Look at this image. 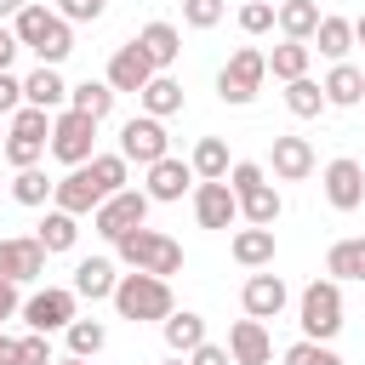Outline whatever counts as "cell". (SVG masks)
<instances>
[{
  "label": "cell",
  "instance_id": "52",
  "mask_svg": "<svg viewBox=\"0 0 365 365\" xmlns=\"http://www.w3.org/2000/svg\"><path fill=\"white\" fill-rule=\"evenodd\" d=\"M165 365H182V359H165Z\"/></svg>",
  "mask_w": 365,
  "mask_h": 365
},
{
  "label": "cell",
  "instance_id": "36",
  "mask_svg": "<svg viewBox=\"0 0 365 365\" xmlns=\"http://www.w3.org/2000/svg\"><path fill=\"white\" fill-rule=\"evenodd\" d=\"M103 342H108V331H103L97 319H74V325H68V354H74V359H91Z\"/></svg>",
  "mask_w": 365,
  "mask_h": 365
},
{
  "label": "cell",
  "instance_id": "12",
  "mask_svg": "<svg viewBox=\"0 0 365 365\" xmlns=\"http://www.w3.org/2000/svg\"><path fill=\"white\" fill-rule=\"evenodd\" d=\"M148 80H154V63H148V51L137 40L108 57V91H143Z\"/></svg>",
  "mask_w": 365,
  "mask_h": 365
},
{
  "label": "cell",
  "instance_id": "24",
  "mask_svg": "<svg viewBox=\"0 0 365 365\" xmlns=\"http://www.w3.org/2000/svg\"><path fill=\"white\" fill-rule=\"evenodd\" d=\"M68 108H74V114H86V120H103V114L114 108L108 80H80V86H68Z\"/></svg>",
  "mask_w": 365,
  "mask_h": 365
},
{
  "label": "cell",
  "instance_id": "45",
  "mask_svg": "<svg viewBox=\"0 0 365 365\" xmlns=\"http://www.w3.org/2000/svg\"><path fill=\"white\" fill-rule=\"evenodd\" d=\"M17 108H23V80L0 74V114H17Z\"/></svg>",
  "mask_w": 365,
  "mask_h": 365
},
{
  "label": "cell",
  "instance_id": "14",
  "mask_svg": "<svg viewBox=\"0 0 365 365\" xmlns=\"http://www.w3.org/2000/svg\"><path fill=\"white\" fill-rule=\"evenodd\" d=\"M51 200H57V211L80 217V211H97V205H103V188L91 182V171H86V165H74L63 182H51Z\"/></svg>",
  "mask_w": 365,
  "mask_h": 365
},
{
  "label": "cell",
  "instance_id": "46",
  "mask_svg": "<svg viewBox=\"0 0 365 365\" xmlns=\"http://www.w3.org/2000/svg\"><path fill=\"white\" fill-rule=\"evenodd\" d=\"M194 365H228V348H217V342H200V348H194Z\"/></svg>",
  "mask_w": 365,
  "mask_h": 365
},
{
  "label": "cell",
  "instance_id": "25",
  "mask_svg": "<svg viewBox=\"0 0 365 365\" xmlns=\"http://www.w3.org/2000/svg\"><path fill=\"white\" fill-rule=\"evenodd\" d=\"M137 97H143L148 120H165V114H177V108H182V86H177L171 74H154V80H148V86H143Z\"/></svg>",
  "mask_w": 365,
  "mask_h": 365
},
{
  "label": "cell",
  "instance_id": "54",
  "mask_svg": "<svg viewBox=\"0 0 365 365\" xmlns=\"http://www.w3.org/2000/svg\"><path fill=\"white\" fill-rule=\"evenodd\" d=\"M0 348H6V336H0Z\"/></svg>",
  "mask_w": 365,
  "mask_h": 365
},
{
  "label": "cell",
  "instance_id": "35",
  "mask_svg": "<svg viewBox=\"0 0 365 365\" xmlns=\"http://www.w3.org/2000/svg\"><path fill=\"white\" fill-rule=\"evenodd\" d=\"M74 234H80V228H74V217H68V211H51V217L40 222V234H34V240H40L46 251H68V245H74Z\"/></svg>",
  "mask_w": 365,
  "mask_h": 365
},
{
  "label": "cell",
  "instance_id": "39",
  "mask_svg": "<svg viewBox=\"0 0 365 365\" xmlns=\"http://www.w3.org/2000/svg\"><path fill=\"white\" fill-rule=\"evenodd\" d=\"M285 365H342V359H336L325 342H308V336H302V342L285 348Z\"/></svg>",
  "mask_w": 365,
  "mask_h": 365
},
{
  "label": "cell",
  "instance_id": "18",
  "mask_svg": "<svg viewBox=\"0 0 365 365\" xmlns=\"http://www.w3.org/2000/svg\"><path fill=\"white\" fill-rule=\"evenodd\" d=\"M63 97H68V86H63V74L46 68V63L23 80V103H29V108H46V114H51V108H63Z\"/></svg>",
  "mask_w": 365,
  "mask_h": 365
},
{
  "label": "cell",
  "instance_id": "4",
  "mask_svg": "<svg viewBox=\"0 0 365 365\" xmlns=\"http://www.w3.org/2000/svg\"><path fill=\"white\" fill-rule=\"evenodd\" d=\"M302 331H308V342H325V336L342 331V291H336V279H314L302 291Z\"/></svg>",
  "mask_w": 365,
  "mask_h": 365
},
{
  "label": "cell",
  "instance_id": "43",
  "mask_svg": "<svg viewBox=\"0 0 365 365\" xmlns=\"http://www.w3.org/2000/svg\"><path fill=\"white\" fill-rule=\"evenodd\" d=\"M40 148H46V143H29V137H6V160H11L17 171H29V165L40 160Z\"/></svg>",
  "mask_w": 365,
  "mask_h": 365
},
{
  "label": "cell",
  "instance_id": "28",
  "mask_svg": "<svg viewBox=\"0 0 365 365\" xmlns=\"http://www.w3.org/2000/svg\"><path fill=\"white\" fill-rule=\"evenodd\" d=\"M234 200H240V211H245L251 228H274V217H279V194H274L268 182H257V188H245V194H234Z\"/></svg>",
  "mask_w": 365,
  "mask_h": 365
},
{
  "label": "cell",
  "instance_id": "29",
  "mask_svg": "<svg viewBox=\"0 0 365 365\" xmlns=\"http://www.w3.org/2000/svg\"><path fill=\"white\" fill-rule=\"evenodd\" d=\"M234 262H245V268L274 262V228H240L234 234Z\"/></svg>",
  "mask_w": 365,
  "mask_h": 365
},
{
  "label": "cell",
  "instance_id": "37",
  "mask_svg": "<svg viewBox=\"0 0 365 365\" xmlns=\"http://www.w3.org/2000/svg\"><path fill=\"white\" fill-rule=\"evenodd\" d=\"M6 137H29V143H46V137H51V120H46V108H29V103H23V108L11 114V131H6Z\"/></svg>",
  "mask_w": 365,
  "mask_h": 365
},
{
  "label": "cell",
  "instance_id": "26",
  "mask_svg": "<svg viewBox=\"0 0 365 365\" xmlns=\"http://www.w3.org/2000/svg\"><path fill=\"white\" fill-rule=\"evenodd\" d=\"M160 325H165L171 354H194V348L205 342V319H200V314H188V308H182V314H165Z\"/></svg>",
  "mask_w": 365,
  "mask_h": 365
},
{
  "label": "cell",
  "instance_id": "51",
  "mask_svg": "<svg viewBox=\"0 0 365 365\" xmlns=\"http://www.w3.org/2000/svg\"><path fill=\"white\" fill-rule=\"evenodd\" d=\"M51 365H86V359H74V354H68V359H51Z\"/></svg>",
  "mask_w": 365,
  "mask_h": 365
},
{
  "label": "cell",
  "instance_id": "1",
  "mask_svg": "<svg viewBox=\"0 0 365 365\" xmlns=\"http://www.w3.org/2000/svg\"><path fill=\"white\" fill-rule=\"evenodd\" d=\"M11 34H17V46L40 51V63H46V68H57V63L74 51V34H68V23H63L57 11H46V6H23Z\"/></svg>",
  "mask_w": 365,
  "mask_h": 365
},
{
  "label": "cell",
  "instance_id": "48",
  "mask_svg": "<svg viewBox=\"0 0 365 365\" xmlns=\"http://www.w3.org/2000/svg\"><path fill=\"white\" fill-rule=\"evenodd\" d=\"M11 314H17V285L0 279V319H11Z\"/></svg>",
  "mask_w": 365,
  "mask_h": 365
},
{
  "label": "cell",
  "instance_id": "20",
  "mask_svg": "<svg viewBox=\"0 0 365 365\" xmlns=\"http://www.w3.org/2000/svg\"><path fill=\"white\" fill-rule=\"evenodd\" d=\"M114 262L108 257H86L80 268H74V297H91V302H103V297H114Z\"/></svg>",
  "mask_w": 365,
  "mask_h": 365
},
{
  "label": "cell",
  "instance_id": "3",
  "mask_svg": "<svg viewBox=\"0 0 365 365\" xmlns=\"http://www.w3.org/2000/svg\"><path fill=\"white\" fill-rule=\"evenodd\" d=\"M114 308H120V319H165L171 314V285L154 279V274H125L114 285Z\"/></svg>",
  "mask_w": 365,
  "mask_h": 365
},
{
  "label": "cell",
  "instance_id": "15",
  "mask_svg": "<svg viewBox=\"0 0 365 365\" xmlns=\"http://www.w3.org/2000/svg\"><path fill=\"white\" fill-rule=\"evenodd\" d=\"M240 297H245V314H251V319H274V314L285 308V279H279V274H251Z\"/></svg>",
  "mask_w": 365,
  "mask_h": 365
},
{
  "label": "cell",
  "instance_id": "50",
  "mask_svg": "<svg viewBox=\"0 0 365 365\" xmlns=\"http://www.w3.org/2000/svg\"><path fill=\"white\" fill-rule=\"evenodd\" d=\"M354 40H359V46H365V17H359V23H354Z\"/></svg>",
  "mask_w": 365,
  "mask_h": 365
},
{
  "label": "cell",
  "instance_id": "6",
  "mask_svg": "<svg viewBox=\"0 0 365 365\" xmlns=\"http://www.w3.org/2000/svg\"><path fill=\"white\" fill-rule=\"evenodd\" d=\"M143 217H148V194H143V188H120V194H108V200L91 211V222H97L103 240H120V234L143 228Z\"/></svg>",
  "mask_w": 365,
  "mask_h": 365
},
{
  "label": "cell",
  "instance_id": "7",
  "mask_svg": "<svg viewBox=\"0 0 365 365\" xmlns=\"http://www.w3.org/2000/svg\"><path fill=\"white\" fill-rule=\"evenodd\" d=\"M91 137H97V120H86V114H74V108H63V114L51 120V154H57L63 165H86V160H91Z\"/></svg>",
  "mask_w": 365,
  "mask_h": 365
},
{
  "label": "cell",
  "instance_id": "5",
  "mask_svg": "<svg viewBox=\"0 0 365 365\" xmlns=\"http://www.w3.org/2000/svg\"><path fill=\"white\" fill-rule=\"evenodd\" d=\"M262 74H268V57H262L257 46H240V51L228 57V68L217 74L222 103H251V97H257V86H262Z\"/></svg>",
  "mask_w": 365,
  "mask_h": 365
},
{
  "label": "cell",
  "instance_id": "2",
  "mask_svg": "<svg viewBox=\"0 0 365 365\" xmlns=\"http://www.w3.org/2000/svg\"><path fill=\"white\" fill-rule=\"evenodd\" d=\"M114 251H120V262H131L137 274H154V279H165V274L182 268V245L165 240V234H154V228H131V234H120Z\"/></svg>",
  "mask_w": 365,
  "mask_h": 365
},
{
  "label": "cell",
  "instance_id": "21",
  "mask_svg": "<svg viewBox=\"0 0 365 365\" xmlns=\"http://www.w3.org/2000/svg\"><path fill=\"white\" fill-rule=\"evenodd\" d=\"M319 91H325V103H336V108H354V103L365 97V74H359L354 63H336V68L325 74V86H319Z\"/></svg>",
  "mask_w": 365,
  "mask_h": 365
},
{
  "label": "cell",
  "instance_id": "44",
  "mask_svg": "<svg viewBox=\"0 0 365 365\" xmlns=\"http://www.w3.org/2000/svg\"><path fill=\"white\" fill-rule=\"evenodd\" d=\"M17 354H23V365H51V348H46V336H40V331L17 336Z\"/></svg>",
  "mask_w": 365,
  "mask_h": 365
},
{
  "label": "cell",
  "instance_id": "32",
  "mask_svg": "<svg viewBox=\"0 0 365 365\" xmlns=\"http://www.w3.org/2000/svg\"><path fill=\"white\" fill-rule=\"evenodd\" d=\"M268 68H274L285 86H291V80H302V74H308V46H302V40H285V46H274Z\"/></svg>",
  "mask_w": 365,
  "mask_h": 365
},
{
  "label": "cell",
  "instance_id": "17",
  "mask_svg": "<svg viewBox=\"0 0 365 365\" xmlns=\"http://www.w3.org/2000/svg\"><path fill=\"white\" fill-rule=\"evenodd\" d=\"M188 177H194V165H182V160H171V154H165V160H154V165H148V188H143V194H148V200H182Z\"/></svg>",
  "mask_w": 365,
  "mask_h": 365
},
{
  "label": "cell",
  "instance_id": "49",
  "mask_svg": "<svg viewBox=\"0 0 365 365\" xmlns=\"http://www.w3.org/2000/svg\"><path fill=\"white\" fill-rule=\"evenodd\" d=\"M23 6H29V0H0V17H17Z\"/></svg>",
  "mask_w": 365,
  "mask_h": 365
},
{
  "label": "cell",
  "instance_id": "8",
  "mask_svg": "<svg viewBox=\"0 0 365 365\" xmlns=\"http://www.w3.org/2000/svg\"><path fill=\"white\" fill-rule=\"evenodd\" d=\"M165 143H171V137H165V125H160V120H148V114L120 125V160H125V165H131V160H137V165L165 160Z\"/></svg>",
  "mask_w": 365,
  "mask_h": 365
},
{
  "label": "cell",
  "instance_id": "9",
  "mask_svg": "<svg viewBox=\"0 0 365 365\" xmlns=\"http://www.w3.org/2000/svg\"><path fill=\"white\" fill-rule=\"evenodd\" d=\"M23 319H29V331H68L74 325V291H57V285H46V291H34L29 302H23Z\"/></svg>",
  "mask_w": 365,
  "mask_h": 365
},
{
  "label": "cell",
  "instance_id": "11",
  "mask_svg": "<svg viewBox=\"0 0 365 365\" xmlns=\"http://www.w3.org/2000/svg\"><path fill=\"white\" fill-rule=\"evenodd\" d=\"M325 200H331L336 211L365 205V165H359V160H331V165H325Z\"/></svg>",
  "mask_w": 365,
  "mask_h": 365
},
{
  "label": "cell",
  "instance_id": "30",
  "mask_svg": "<svg viewBox=\"0 0 365 365\" xmlns=\"http://www.w3.org/2000/svg\"><path fill=\"white\" fill-rule=\"evenodd\" d=\"M314 40H319V51H325L331 63H342V57H348V46H354V23H348V17H319Z\"/></svg>",
  "mask_w": 365,
  "mask_h": 365
},
{
  "label": "cell",
  "instance_id": "19",
  "mask_svg": "<svg viewBox=\"0 0 365 365\" xmlns=\"http://www.w3.org/2000/svg\"><path fill=\"white\" fill-rule=\"evenodd\" d=\"M308 171H314V148H308V137H274V177L297 182V177H308Z\"/></svg>",
  "mask_w": 365,
  "mask_h": 365
},
{
  "label": "cell",
  "instance_id": "13",
  "mask_svg": "<svg viewBox=\"0 0 365 365\" xmlns=\"http://www.w3.org/2000/svg\"><path fill=\"white\" fill-rule=\"evenodd\" d=\"M194 217H200V228H234L240 200H234L228 177H222V182H200V194H194Z\"/></svg>",
  "mask_w": 365,
  "mask_h": 365
},
{
  "label": "cell",
  "instance_id": "10",
  "mask_svg": "<svg viewBox=\"0 0 365 365\" xmlns=\"http://www.w3.org/2000/svg\"><path fill=\"white\" fill-rule=\"evenodd\" d=\"M40 274H46V245L40 240H0V279L6 285L40 279Z\"/></svg>",
  "mask_w": 365,
  "mask_h": 365
},
{
  "label": "cell",
  "instance_id": "40",
  "mask_svg": "<svg viewBox=\"0 0 365 365\" xmlns=\"http://www.w3.org/2000/svg\"><path fill=\"white\" fill-rule=\"evenodd\" d=\"M182 17H188V29H217L222 23V0H182Z\"/></svg>",
  "mask_w": 365,
  "mask_h": 365
},
{
  "label": "cell",
  "instance_id": "22",
  "mask_svg": "<svg viewBox=\"0 0 365 365\" xmlns=\"http://www.w3.org/2000/svg\"><path fill=\"white\" fill-rule=\"evenodd\" d=\"M274 23L285 29V40H302V46H308V34L319 29V6H314V0H285V6L274 11Z\"/></svg>",
  "mask_w": 365,
  "mask_h": 365
},
{
  "label": "cell",
  "instance_id": "47",
  "mask_svg": "<svg viewBox=\"0 0 365 365\" xmlns=\"http://www.w3.org/2000/svg\"><path fill=\"white\" fill-rule=\"evenodd\" d=\"M17 51H23V46H17V34H11V29H0V74L11 68V57H17Z\"/></svg>",
  "mask_w": 365,
  "mask_h": 365
},
{
  "label": "cell",
  "instance_id": "38",
  "mask_svg": "<svg viewBox=\"0 0 365 365\" xmlns=\"http://www.w3.org/2000/svg\"><path fill=\"white\" fill-rule=\"evenodd\" d=\"M11 194H17V205H46V194H51V182H46V171H17V182H11Z\"/></svg>",
  "mask_w": 365,
  "mask_h": 365
},
{
  "label": "cell",
  "instance_id": "41",
  "mask_svg": "<svg viewBox=\"0 0 365 365\" xmlns=\"http://www.w3.org/2000/svg\"><path fill=\"white\" fill-rule=\"evenodd\" d=\"M57 6H63V11H57L63 23H97L108 0H57Z\"/></svg>",
  "mask_w": 365,
  "mask_h": 365
},
{
  "label": "cell",
  "instance_id": "53",
  "mask_svg": "<svg viewBox=\"0 0 365 365\" xmlns=\"http://www.w3.org/2000/svg\"><path fill=\"white\" fill-rule=\"evenodd\" d=\"M0 154H6V137H0Z\"/></svg>",
  "mask_w": 365,
  "mask_h": 365
},
{
  "label": "cell",
  "instance_id": "42",
  "mask_svg": "<svg viewBox=\"0 0 365 365\" xmlns=\"http://www.w3.org/2000/svg\"><path fill=\"white\" fill-rule=\"evenodd\" d=\"M240 29H245V34H262V29H274V6H268V0H251V6L240 11Z\"/></svg>",
  "mask_w": 365,
  "mask_h": 365
},
{
  "label": "cell",
  "instance_id": "27",
  "mask_svg": "<svg viewBox=\"0 0 365 365\" xmlns=\"http://www.w3.org/2000/svg\"><path fill=\"white\" fill-rule=\"evenodd\" d=\"M325 274L331 279H365V240H336L325 251Z\"/></svg>",
  "mask_w": 365,
  "mask_h": 365
},
{
  "label": "cell",
  "instance_id": "31",
  "mask_svg": "<svg viewBox=\"0 0 365 365\" xmlns=\"http://www.w3.org/2000/svg\"><path fill=\"white\" fill-rule=\"evenodd\" d=\"M188 165H194L205 182H222V177H228V143H222V137H205V143L194 148V160H188Z\"/></svg>",
  "mask_w": 365,
  "mask_h": 365
},
{
  "label": "cell",
  "instance_id": "16",
  "mask_svg": "<svg viewBox=\"0 0 365 365\" xmlns=\"http://www.w3.org/2000/svg\"><path fill=\"white\" fill-rule=\"evenodd\" d=\"M268 331H262V319H240L234 331H228V359L234 365H268Z\"/></svg>",
  "mask_w": 365,
  "mask_h": 365
},
{
  "label": "cell",
  "instance_id": "34",
  "mask_svg": "<svg viewBox=\"0 0 365 365\" xmlns=\"http://www.w3.org/2000/svg\"><path fill=\"white\" fill-rule=\"evenodd\" d=\"M86 171H91V182L103 188V200L125 188V160H120V154H91V160H86Z\"/></svg>",
  "mask_w": 365,
  "mask_h": 365
},
{
  "label": "cell",
  "instance_id": "33",
  "mask_svg": "<svg viewBox=\"0 0 365 365\" xmlns=\"http://www.w3.org/2000/svg\"><path fill=\"white\" fill-rule=\"evenodd\" d=\"M285 108H291L297 120H314V114L325 108V91H319V86L302 74V80H291V86H285Z\"/></svg>",
  "mask_w": 365,
  "mask_h": 365
},
{
  "label": "cell",
  "instance_id": "23",
  "mask_svg": "<svg viewBox=\"0 0 365 365\" xmlns=\"http://www.w3.org/2000/svg\"><path fill=\"white\" fill-rule=\"evenodd\" d=\"M137 46L148 51V63H154V68H171V63H177V51H182V40H177V29H171V23H148V29L137 34Z\"/></svg>",
  "mask_w": 365,
  "mask_h": 365
}]
</instances>
